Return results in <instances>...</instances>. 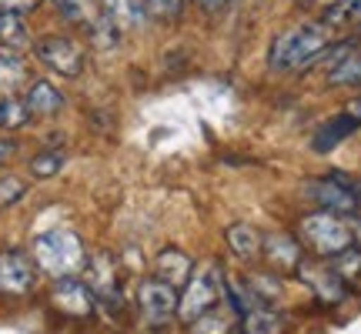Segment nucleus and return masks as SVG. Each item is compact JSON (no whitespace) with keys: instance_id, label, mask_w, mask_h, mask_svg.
<instances>
[{"instance_id":"obj_14","label":"nucleus","mask_w":361,"mask_h":334,"mask_svg":"<svg viewBox=\"0 0 361 334\" xmlns=\"http://www.w3.org/2000/svg\"><path fill=\"white\" fill-rule=\"evenodd\" d=\"M298 274L311 284V291H314V297H318L322 304H338V301H345V295H348V287H345L348 281H345V278H338L331 268H324V271L298 268Z\"/></svg>"},{"instance_id":"obj_28","label":"nucleus","mask_w":361,"mask_h":334,"mask_svg":"<svg viewBox=\"0 0 361 334\" xmlns=\"http://www.w3.org/2000/svg\"><path fill=\"white\" fill-rule=\"evenodd\" d=\"M331 271H335L338 278H345V281L358 278V274H361V251H358V247H345L341 254H335Z\"/></svg>"},{"instance_id":"obj_1","label":"nucleus","mask_w":361,"mask_h":334,"mask_svg":"<svg viewBox=\"0 0 361 334\" xmlns=\"http://www.w3.org/2000/svg\"><path fill=\"white\" fill-rule=\"evenodd\" d=\"M331 47V34L328 24H301L291 27L271 40L268 51V67L278 74H301L311 64H318Z\"/></svg>"},{"instance_id":"obj_25","label":"nucleus","mask_w":361,"mask_h":334,"mask_svg":"<svg viewBox=\"0 0 361 334\" xmlns=\"http://www.w3.org/2000/svg\"><path fill=\"white\" fill-rule=\"evenodd\" d=\"M27 120H30V111H27L24 101H17V97H0V128L17 130V128H24Z\"/></svg>"},{"instance_id":"obj_3","label":"nucleus","mask_w":361,"mask_h":334,"mask_svg":"<svg viewBox=\"0 0 361 334\" xmlns=\"http://www.w3.org/2000/svg\"><path fill=\"white\" fill-rule=\"evenodd\" d=\"M301 241L305 247H311L314 254L322 257H335L341 254L345 247H351L355 234L345 224L341 214H331V211H318V214H308L301 221Z\"/></svg>"},{"instance_id":"obj_32","label":"nucleus","mask_w":361,"mask_h":334,"mask_svg":"<svg viewBox=\"0 0 361 334\" xmlns=\"http://www.w3.org/2000/svg\"><path fill=\"white\" fill-rule=\"evenodd\" d=\"M13 151H17V147H13V141H0V164H7Z\"/></svg>"},{"instance_id":"obj_2","label":"nucleus","mask_w":361,"mask_h":334,"mask_svg":"<svg viewBox=\"0 0 361 334\" xmlns=\"http://www.w3.org/2000/svg\"><path fill=\"white\" fill-rule=\"evenodd\" d=\"M34 261L44 274L51 278H71L84 271L87 264V251H84V241H80L74 231H47L34 241Z\"/></svg>"},{"instance_id":"obj_29","label":"nucleus","mask_w":361,"mask_h":334,"mask_svg":"<svg viewBox=\"0 0 361 334\" xmlns=\"http://www.w3.org/2000/svg\"><path fill=\"white\" fill-rule=\"evenodd\" d=\"M27 194V184L20 178H0V207L17 204Z\"/></svg>"},{"instance_id":"obj_4","label":"nucleus","mask_w":361,"mask_h":334,"mask_svg":"<svg viewBox=\"0 0 361 334\" xmlns=\"http://www.w3.org/2000/svg\"><path fill=\"white\" fill-rule=\"evenodd\" d=\"M224 295V278H221L218 264H207V268L194 271L191 281L184 284V291L178 297V321L191 324L194 318H201L204 311H211Z\"/></svg>"},{"instance_id":"obj_16","label":"nucleus","mask_w":361,"mask_h":334,"mask_svg":"<svg viewBox=\"0 0 361 334\" xmlns=\"http://www.w3.org/2000/svg\"><path fill=\"white\" fill-rule=\"evenodd\" d=\"M361 128V120H355V117L348 114V111H345V114H338V117H331V120H328V124H324L322 130H318V134H314V137H311V147H314V151H331V147H338V144L341 141H348L351 134H355V130Z\"/></svg>"},{"instance_id":"obj_24","label":"nucleus","mask_w":361,"mask_h":334,"mask_svg":"<svg viewBox=\"0 0 361 334\" xmlns=\"http://www.w3.org/2000/svg\"><path fill=\"white\" fill-rule=\"evenodd\" d=\"M24 78H27L24 61H20L17 54H11V51L0 54V90L20 87V84H24Z\"/></svg>"},{"instance_id":"obj_11","label":"nucleus","mask_w":361,"mask_h":334,"mask_svg":"<svg viewBox=\"0 0 361 334\" xmlns=\"http://www.w3.org/2000/svg\"><path fill=\"white\" fill-rule=\"evenodd\" d=\"M308 197L322 211H331V214H355L358 211V197H355V187L345 184L341 178H322L308 184Z\"/></svg>"},{"instance_id":"obj_17","label":"nucleus","mask_w":361,"mask_h":334,"mask_svg":"<svg viewBox=\"0 0 361 334\" xmlns=\"http://www.w3.org/2000/svg\"><path fill=\"white\" fill-rule=\"evenodd\" d=\"M245 291L255 308H274L281 301V281H278V274H264V271L261 274H247Z\"/></svg>"},{"instance_id":"obj_12","label":"nucleus","mask_w":361,"mask_h":334,"mask_svg":"<svg viewBox=\"0 0 361 334\" xmlns=\"http://www.w3.org/2000/svg\"><path fill=\"white\" fill-rule=\"evenodd\" d=\"M261 251H264V261L278 274L281 271L284 274H298V268H301V245H298L291 234H268L261 241Z\"/></svg>"},{"instance_id":"obj_36","label":"nucleus","mask_w":361,"mask_h":334,"mask_svg":"<svg viewBox=\"0 0 361 334\" xmlns=\"http://www.w3.org/2000/svg\"><path fill=\"white\" fill-rule=\"evenodd\" d=\"M298 4H314V0H298Z\"/></svg>"},{"instance_id":"obj_5","label":"nucleus","mask_w":361,"mask_h":334,"mask_svg":"<svg viewBox=\"0 0 361 334\" xmlns=\"http://www.w3.org/2000/svg\"><path fill=\"white\" fill-rule=\"evenodd\" d=\"M137 311L151 328H164L178 318V287L161 278H144L137 284Z\"/></svg>"},{"instance_id":"obj_26","label":"nucleus","mask_w":361,"mask_h":334,"mask_svg":"<svg viewBox=\"0 0 361 334\" xmlns=\"http://www.w3.org/2000/svg\"><path fill=\"white\" fill-rule=\"evenodd\" d=\"M64 164H67L64 151H40V154L30 161V174L40 180H47V178H54V174H61Z\"/></svg>"},{"instance_id":"obj_19","label":"nucleus","mask_w":361,"mask_h":334,"mask_svg":"<svg viewBox=\"0 0 361 334\" xmlns=\"http://www.w3.org/2000/svg\"><path fill=\"white\" fill-rule=\"evenodd\" d=\"M224 241H228V247H231L238 257H255L261 251V237L258 228H251V224H245V221H238V224H231L228 231H224Z\"/></svg>"},{"instance_id":"obj_8","label":"nucleus","mask_w":361,"mask_h":334,"mask_svg":"<svg viewBox=\"0 0 361 334\" xmlns=\"http://www.w3.org/2000/svg\"><path fill=\"white\" fill-rule=\"evenodd\" d=\"M34 287V261L20 247L0 251V295L20 297Z\"/></svg>"},{"instance_id":"obj_7","label":"nucleus","mask_w":361,"mask_h":334,"mask_svg":"<svg viewBox=\"0 0 361 334\" xmlns=\"http://www.w3.org/2000/svg\"><path fill=\"white\" fill-rule=\"evenodd\" d=\"M51 304L67 318H90L97 308V297L87 287V281H78V274L57 278L51 287Z\"/></svg>"},{"instance_id":"obj_34","label":"nucleus","mask_w":361,"mask_h":334,"mask_svg":"<svg viewBox=\"0 0 361 334\" xmlns=\"http://www.w3.org/2000/svg\"><path fill=\"white\" fill-rule=\"evenodd\" d=\"M351 245H355V247H358V251H361V231L355 234V241H351Z\"/></svg>"},{"instance_id":"obj_27","label":"nucleus","mask_w":361,"mask_h":334,"mask_svg":"<svg viewBox=\"0 0 361 334\" xmlns=\"http://www.w3.org/2000/svg\"><path fill=\"white\" fill-rule=\"evenodd\" d=\"M144 11L151 13L157 24H174L184 13V0H144Z\"/></svg>"},{"instance_id":"obj_9","label":"nucleus","mask_w":361,"mask_h":334,"mask_svg":"<svg viewBox=\"0 0 361 334\" xmlns=\"http://www.w3.org/2000/svg\"><path fill=\"white\" fill-rule=\"evenodd\" d=\"M84 268H87V287L94 291V297L107 308H117L121 304V278H117L114 257L107 251H97Z\"/></svg>"},{"instance_id":"obj_6","label":"nucleus","mask_w":361,"mask_h":334,"mask_svg":"<svg viewBox=\"0 0 361 334\" xmlns=\"http://www.w3.org/2000/svg\"><path fill=\"white\" fill-rule=\"evenodd\" d=\"M34 54H37L40 64L51 67L61 78H80V70H84V51L71 37H61V34L40 37L34 44Z\"/></svg>"},{"instance_id":"obj_20","label":"nucleus","mask_w":361,"mask_h":334,"mask_svg":"<svg viewBox=\"0 0 361 334\" xmlns=\"http://www.w3.org/2000/svg\"><path fill=\"white\" fill-rule=\"evenodd\" d=\"M30 37H27V24H24V13H0V47L4 51H24Z\"/></svg>"},{"instance_id":"obj_15","label":"nucleus","mask_w":361,"mask_h":334,"mask_svg":"<svg viewBox=\"0 0 361 334\" xmlns=\"http://www.w3.org/2000/svg\"><path fill=\"white\" fill-rule=\"evenodd\" d=\"M27 111H30V117H54L64 111V94L54 87L51 80H34L30 84V90H27Z\"/></svg>"},{"instance_id":"obj_35","label":"nucleus","mask_w":361,"mask_h":334,"mask_svg":"<svg viewBox=\"0 0 361 334\" xmlns=\"http://www.w3.org/2000/svg\"><path fill=\"white\" fill-rule=\"evenodd\" d=\"M355 197H358V211H361V187H358V191H355Z\"/></svg>"},{"instance_id":"obj_13","label":"nucleus","mask_w":361,"mask_h":334,"mask_svg":"<svg viewBox=\"0 0 361 334\" xmlns=\"http://www.w3.org/2000/svg\"><path fill=\"white\" fill-rule=\"evenodd\" d=\"M194 274V261L178 247H164L154 261V278L168 281L171 287H184Z\"/></svg>"},{"instance_id":"obj_33","label":"nucleus","mask_w":361,"mask_h":334,"mask_svg":"<svg viewBox=\"0 0 361 334\" xmlns=\"http://www.w3.org/2000/svg\"><path fill=\"white\" fill-rule=\"evenodd\" d=\"M348 114L355 117V120H361V97H355V101L348 104Z\"/></svg>"},{"instance_id":"obj_22","label":"nucleus","mask_w":361,"mask_h":334,"mask_svg":"<svg viewBox=\"0 0 361 334\" xmlns=\"http://www.w3.org/2000/svg\"><path fill=\"white\" fill-rule=\"evenodd\" d=\"M241 331L245 334H278L281 331V321L271 308H251L241 318Z\"/></svg>"},{"instance_id":"obj_37","label":"nucleus","mask_w":361,"mask_h":334,"mask_svg":"<svg viewBox=\"0 0 361 334\" xmlns=\"http://www.w3.org/2000/svg\"><path fill=\"white\" fill-rule=\"evenodd\" d=\"M241 334H245V331H241Z\"/></svg>"},{"instance_id":"obj_10","label":"nucleus","mask_w":361,"mask_h":334,"mask_svg":"<svg viewBox=\"0 0 361 334\" xmlns=\"http://www.w3.org/2000/svg\"><path fill=\"white\" fill-rule=\"evenodd\" d=\"M322 61L328 67V84L331 87H361V44H338L328 47Z\"/></svg>"},{"instance_id":"obj_30","label":"nucleus","mask_w":361,"mask_h":334,"mask_svg":"<svg viewBox=\"0 0 361 334\" xmlns=\"http://www.w3.org/2000/svg\"><path fill=\"white\" fill-rule=\"evenodd\" d=\"M37 7V0H0V13H27Z\"/></svg>"},{"instance_id":"obj_18","label":"nucleus","mask_w":361,"mask_h":334,"mask_svg":"<svg viewBox=\"0 0 361 334\" xmlns=\"http://www.w3.org/2000/svg\"><path fill=\"white\" fill-rule=\"evenodd\" d=\"M101 13L117 27V30H121V34H124V30L141 24L144 7L137 4V0H101Z\"/></svg>"},{"instance_id":"obj_21","label":"nucleus","mask_w":361,"mask_h":334,"mask_svg":"<svg viewBox=\"0 0 361 334\" xmlns=\"http://www.w3.org/2000/svg\"><path fill=\"white\" fill-rule=\"evenodd\" d=\"M328 27H361V0H331L324 11Z\"/></svg>"},{"instance_id":"obj_31","label":"nucleus","mask_w":361,"mask_h":334,"mask_svg":"<svg viewBox=\"0 0 361 334\" xmlns=\"http://www.w3.org/2000/svg\"><path fill=\"white\" fill-rule=\"evenodd\" d=\"M194 4H197L201 11H207V13H218V11H224L231 0H194Z\"/></svg>"},{"instance_id":"obj_23","label":"nucleus","mask_w":361,"mask_h":334,"mask_svg":"<svg viewBox=\"0 0 361 334\" xmlns=\"http://www.w3.org/2000/svg\"><path fill=\"white\" fill-rule=\"evenodd\" d=\"M188 331L191 334H231V314L218 311V304H214V308L204 311L201 318H194V321L188 324Z\"/></svg>"}]
</instances>
